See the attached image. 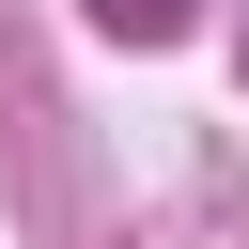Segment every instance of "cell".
<instances>
[{"instance_id": "1", "label": "cell", "mask_w": 249, "mask_h": 249, "mask_svg": "<svg viewBox=\"0 0 249 249\" xmlns=\"http://www.w3.org/2000/svg\"><path fill=\"white\" fill-rule=\"evenodd\" d=\"M93 16H109V31H171L187 0H93Z\"/></svg>"}]
</instances>
